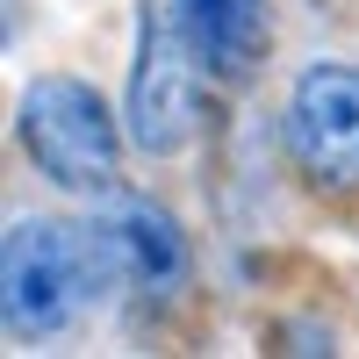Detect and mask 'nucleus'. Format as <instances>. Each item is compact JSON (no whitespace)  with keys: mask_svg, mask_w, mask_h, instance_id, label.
<instances>
[{"mask_svg":"<svg viewBox=\"0 0 359 359\" xmlns=\"http://www.w3.org/2000/svg\"><path fill=\"white\" fill-rule=\"evenodd\" d=\"M287 158L316 194H359V72L309 65L287 94Z\"/></svg>","mask_w":359,"mask_h":359,"instance_id":"3","label":"nucleus"},{"mask_svg":"<svg viewBox=\"0 0 359 359\" xmlns=\"http://www.w3.org/2000/svg\"><path fill=\"white\" fill-rule=\"evenodd\" d=\"M115 266L108 230H65V223H15L8 230V331L15 338H50L79 316V302L101 287Z\"/></svg>","mask_w":359,"mask_h":359,"instance_id":"1","label":"nucleus"},{"mask_svg":"<svg viewBox=\"0 0 359 359\" xmlns=\"http://www.w3.org/2000/svg\"><path fill=\"white\" fill-rule=\"evenodd\" d=\"M194 43L180 22L144 15L137 22V72H130V144L151 158H172L201 130V94H194Z\"/></svg>","mask_w":359,"mask_h":359,"instance_id":"4","label":"nucleus"},{"mask_svg":"<svg viewBox=\"0 0 359 359\" xmlns=\"http://www.w3.org/2000/svg\"><path fill=\"white\" fill-rule=\"evenodd\" d=\"M194 57L216 79H245L266 50V0H172Z\"/></svg>","mask_w":359,"mask_h":359,"instance_id":"5","label":"nucleus"},{"mask_svg":"<svg viewBox=\"0 0 359 359\" xmlns=\"http://www.w3.org/2000/svg\"><path fill=\"white\" fill-rule=\"evenodd\" d=\"M22 144L50 187H72V194H101L115 180V151H123L115 115L79 79H36L22 94Z\"/></svg>","mask_w":359,"mask_h":359,"instance_id":"2","label":"nucleus"},{"mask_svg":"<svg viewBox=\"0 0 359 359\" xmlns=\"http://www.w3.org/2000/svg\"><path fill=\"white\" fill-rule=\"evenodd\" d=\"M108 245H115V266H123L137 287H151V294H165L180 273H187V245H180L172 216L151 208V201H130L123 216L108 223Z\"/></svg>","mask_w":359,"mask_h":359,"instance_id":"6","label":"nucleus"}]
</instances>
